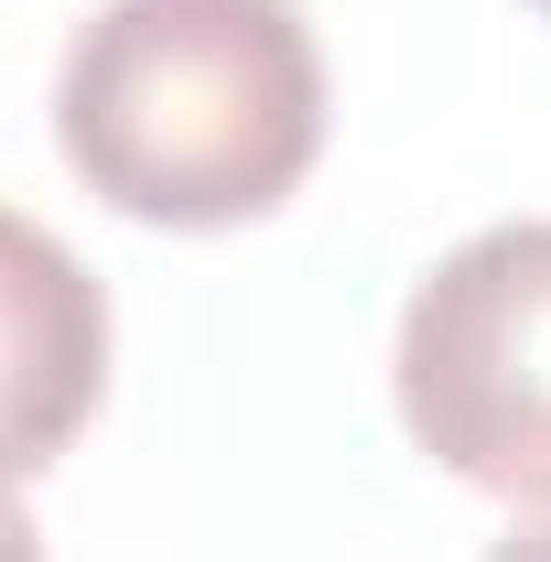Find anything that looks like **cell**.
<instances>
[{
    "instance_id": "6da1fadb",
    "label": "cell",
    "mask_w": 551,
    "mask_h": 562,
    "mask_svg": "<svg viewBox=\"0 0 551 562\" xmlns=\"http://www.w3.org/2000/svg\"><path fill=\"white\" fill-rule=\"evenodd\" d=\"M55 151L131 227H249L325 151V44L303 0H98L55 66Z\"/></svg>"
},
{
    "instance_id": "7a4b0ae2",
    "label": "cell",
    "mask_w": 551,
    "mask_h": 562,
    "mask_svg": "<svg viewBox=\"0 0 551 562\" xmlns=\"http://www.w3.org/2000/svg\"><path fill=\"white\" fill-rule=\"evenodd\" d=\"M390 401L454 487L551 508V216H497L412 281Z\"/></svg>"
},
{
    "instance_id": "3957f363",
    "label": "cell",
    "mask_w": 551,
    "mask_h": 562,
    "mask_svg": "<svg viewBox=\"0 0 551 562\" xmlns=\"http://www.w3.org/2000/svg\"><path fill=\"white\" fill-rule=\"evenodd\" d=\"M98 390H109L98 281H76L66 249L33 216H11V454H22V476L55 465V443L98 412Z\"/></svg>"
},
{
    "instance_id": "277c9868",
    "label": "cell",
    "mask_w": 551,
    "mask_h": 562,
    "mask_svg": "<svg viewBox=\"0 0 551 562\" xmlns=\"http://www.w3.org/2000/svg\"><path fill=\"white\" fill-rule=\"evenodd\" d=\"M486 562H551V508H530V519H508V530L486 541Z\"/></svg>"
},
{
    "instance_id": "5b68a950",
    "label": "cell",
    "mask_w": 551,
    "mask_h": 562,
    "mask_svg": "<svg viewBox=\"0 0 551 562\" xmlns=\"http://www.w3.org/2000/svg\"><path fill=\"white\" fill-rule=\"evenodd\" d=\"M530 11H541V22H551V0H530Z\"/></svg>"
}]
</instances>
